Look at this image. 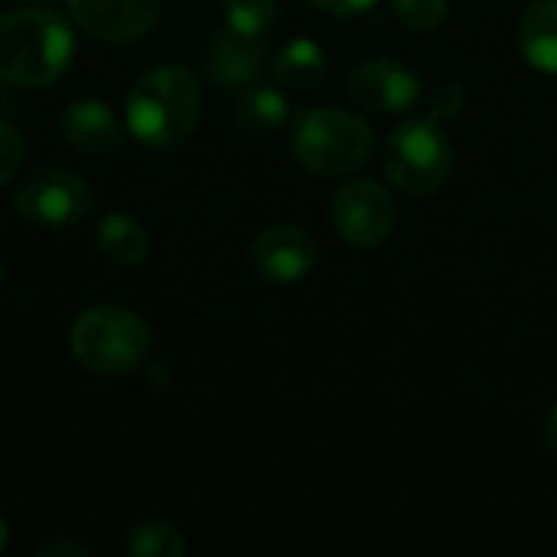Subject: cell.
Wrapping results in <instances>:
<instances>
[{"label": "cell", "mask_w": 557, "mask_h": 557, "mask_svg": "<svg viewBox=\"0 0 557 557\" xmlns=\"http://www.w3.org/2000/svg\"><path fill=\"white\" fill-rule=\"evenodd\" d=\"M75 55L72 23L46 7L0 16V82L13 88H42L65 75Z\"/></svg>", "instance_id": "1"}, {"label": "cell", "mask_w": 557, "mask_h": 557, "mask_svg": "<svg viewBox=\"0 0 557 557\" xmlns=\"http://www.w3.org/2000/svg\"><path fill=\"white\" fill-rule=\"evenodd\" d=\"M127 131L137 144L166 150L183 144L202 111V91L189 69L183 65H157L134 78L127 101Z\"/></svg>", "instance_id": "2"}, {"label": "cell", "mask_w": 557, "mask_h": 557, "mask_svg": "<svg viewBox=\"0 0 557 557\" xmlns=\"http://www.w3.org/2000/svg\"><path fill=\"white\" fill-rule=\"evenodd\" d=\"M150 349L153 339L144 317L117 304L85 310L69 330L72 359L85 372L101 379H121L140 372L150 359Z\"/></svg>", "instance_id": "3"}, {"label": "cell", "mask_w": 557, "mask_h": 557, "mask_svg": "<svg viewBox=\"0 0 557 557\" xmlns=\"http://www.w3.org/2000/svg\"><path fill=\"white\" fill-rule=\"evenodd\" d=\"M375 137L366 117L343 108H310L297 114L290 150L297 163L320 180H343L366 166Z\"/></svg>", "instance_id": "4"}, {"label": "cell", "mask_w": 557, "mask_h": 557, "mask_svg": "<svg viewBox=\"0 0 557 557\" xmlns=\"http://www.w3.org/2000/svg\"><path fill=\"white\" fill-rule=\"evenodd\" d=\"M454 144L444 124L421 117L398 124L382 147V170L388 183L408 196L437 193L454 173Z\"/></svg>", "instance_id": "5"}, {"label": "cell", "mask_w": 557, "mask_h": 557, "mask_svg": "<svg viewBox=\"0 0 557 557\" xmlns=\"http://www.w3.org/2000/svg\"><path fill=\"white\" fill-rule=\"evenodd\" d=\"M330 215L339 238L359 251L385 248L398 228V202L375 180H349L346 186H339Z\"/></svg>", "instance_id": "6"}, {"label": "cell", "mask_w": 557, "mask_h": 557, "mask_svg": "<svg viewBox=\"0 0 557 557\" xmlns=\"http://www.w3.org/2000/svg\"><path fill=\"white\" fill-rule=\"evenodd\" d=\"M16 212L33 225H75L91 212V189L72 170H36L16 193Z\"/></svg>", "instance_id": "7"}, {"label": "cell", "mask_w": 557, "mask_h": 557, "mask_svg": "<svg viewBox=\"0 0 557 557\" xmlns=\"http://www.w3.org/2000/svg\"><path fill=\"white\" fill-rule=\"evenodd\" d=\"M248 258H251V268L258 271V277H264L271 284H297L313 274V268L320 261V245L307 228L277 222L255 235Z\"/></svg>", "instance_id": "8"}, {"label": "cell", "mask_w": 557, "mask_h": 557, "mask_svg": "<svg viewBox=\"0 0 557 557\" xmlns=\"http://www.w3.org/2000/svg\"><path fill=\"white\" fill-rule=\"evenodd\" d=\"M349 95L372 114H398L421 101V78L405 62L366 59L349 72Z\"/></svg>", "instance_id": "9"}, {"label": "cell", "mask_w": 557, "mask_h": 557, "mask_svg": "<svg viewBox=\"0 0 557 557\" xmlns=\"http://www.w3.org/2000/svg\"><path fill=\"white\" fill-rule=\"evenodd\" d=\"M72 20L101 42H134L160 16V0H69Z\"/></svg>", "instance_id": "10"}, {"label": "cell", "mask_w": 557, "mask_h": 557, "mask_svg": "<svg viewBox=\"0 0 557 557\" xmlns=\"http://www.w3.org/2000/svg\"><path fill=\"white\" fill-rule=\"evenodd\" d=\"M206 69L222 88L255 85L268 69V49L258 36H242L235 29H222L212 36L206 52Z\"/></svg>", "instance_id": "11"}, {"label": "cell", "mask_w": 557, "mask_h": 557, "mask_svg": "<svg viewBox=\"0 0 557 557\" xmlns=\"http://www.w3.org/2000/svg\"><path fill=\"white\" fill-rule=\"evenodd\" d=\"M62 134L72 150L88 153V157L114 153L124 144V124L117 121V114L108 104H101L95 98L72 101L62 111Z\"/></svg>", "instance_id": "12"}, {"label": "cell", "mask_w": 557, "mask_h": 557, "mask_svg": "<svg viewBox=\"0 0 557 557\" xmlns=\"http://www.w3.org/2000/svg\"><path fill=\"white\" fill-rule=\"evenodd\" d=\"M232 121H235V127L245 137L261 140V137L277 134L290 121V101H287V95L281 88H271V85L255 82V85H245L235 95Z\"/></svg>", "instance_id": "13"}, {"label": "cell", "mask_w": 557, "mask_h": 557, "mask_svg": "<svg viewBox=\"0 0 557 557\" xmlns=\"http://www.w3.org/2000/svg\"><path fill=\"white\" fill-rule=\"evenodd\" d=\"M519 49L532 69L557 75V0H532L525 7L519 20Z\"/></svg>", "instance_id": "14"}, {"label": "cell", "mask_w": 557, "mask_h": 557, "mask_svg": "<svg viewBox=\"0 0 557 557\" xmlns=\"http://www.w3.org/2000/svg\"><path fill=\"white\" fill-rule=\"evenodd\" d=\"M271 75L290 91H313L326 78V49L317 39H290L271 59Z\"/></svg>", "instance_id": "15"}, {"label": "cell", "mask_w": 557, "mask_h": 557, "mask_svg": "<svg viewBox=\"0 0 557 557\" xmlns=\"http://www.w3.org/2000/svg\"><path fill=\"white\" fill-rule=\"evenodd\" d=\"M95 242H98V251L117 268H137L150 248L147 228L127 212H108L95 228Z\"/></svg>", "instance_id": "16"}, {"label": "cell", "mask_w": 557, "mask_h": 557, "mask_svg": "<svg viewBox=\"0 0 557 557\" xmlns=\"http://www.w3.org/2000/svg\"><path fill=\"white\" fill-rule=\"evenodd\" d=\"M124 552L131 557H183L189 548L176 525H170L163 519H147L127 532Z\"/></svg>", "instance_id": "17"}, {"label": "cell", "mask_w": 557, "mask_h": 557, "mask_svg": "<svg viewBox=\"0 0 557 557\" xmlns=\"http://www.w3.org/2000/svg\"><path fill=\"white\" fill-rule=\"evenodd\" d=\"M228 29L242 36H264L277 20V0H222Z\"/></svg>", "instance_id": "18"}, {"label": "cell", "mask_w": 557, "mask_h": 557, "mask_svg": "<svg viewBox=\"0 0 557 557\" xmlns=\"http://www.w3.org/2000/svg\"><path fill=\"white\" fill-rule=\"evenodd\" d=\"M395 16L414 33H434L450 16V0H392Z\"/></svg>", "instance_id": "19"}, {"label": "cell", "mask_w": 557, "mask_h": 557, "mask_svg": "<svg viewBox=\"0 0 557 557\" xmlns=\"http://www.w3.org/2000/svg\"><path fill=\"white\" fill-rule=\"evenodd\" d=\"M467 108V88L460 82H444L434 88L431 101H428V117L437 121V124H447V121H457Z\"/></svg>", "instance_id": "20"}, {"label": "cell", "mask_w": 557, "mask_h": 557, "mask_svg": "<svg viewBox=\"0 0 557 557\" xmlns=\"http://www.w3.org/2000/svg\"><path fill=\"white\" fill-rule=\"evenodd\" d=\"M23 160H26V147H23L20 131L10 121L0 117V186L10 183L20 173Z\"/></svg>", "instance_id": "21"}, {"label": "cell", "mask_w": 557, "mask_h": 557, "mask_svg": "<svg viewBox=\"0 0 557 557\" xmlns=\"http://www.w3.org/2000/svg\"><path fill=\"white\" fill-rule=\"evenodd\" d=\"M307 3L330 13V16H359V13L372 10L379 0H307Z\"/></svg>", "instance_id": "22"}, {"label": "cell", "mask_w": 557, "mask_h": 557, "mask_svg": "<svg viewBox=\"0 0 557 557\" xmlns=\"http://www.w3.org/2000/svg\"><path fill=\"white\" fill-rule=\"evenodd\" d=\"M85 557L88 548L82 542H72V539H55V542H46L36 548V557Z\"/></svg>", "instance_id": "23"}, {"label": "cell", "mask_w": 557, "mask_h": 557, "mask_svg": "<svg viewBox=\"0 0 557 557\" xmlns=\"http://www.w3.org/2000/svg\"><path fill=\"white\" fill-rule=\"evenodd\" d=\"M545 441H548V450L557 457V401L555 408L548 411V424H545Z\"/></svg>", "instance_id": "24"}, {"label": "cell", "mask_w": 557, "mask_h": 557, "mask_svg": "<svg viewBox=\"0 0 557 557\" xmlns=\"http://www.w3.org/2000/svg\"><path fill=\"white\" fill-rule=\"evenodd\" d=\"M7 542H10V529H7V522L0 519V552L7 548Z\"/></svg>", "instance_id": "25"}, {"label": "cell", "mask_w": 557, "mask_h": 557, "mask_svg": "<svg viewBox=\"0 0 557 557\" xmlns=\"http://www.w3.org/2000/svg\"><path fill=\"white\" fill-rule=\"evenodd\" d=\"M7 104V95H3V88H0V108Z\"/></svg>", "instance_id": "26"}, {"label": "cell", "mask_w": 557, "mask_h": 557, "mask_svg": "<svg viewBox=\"0 0 557 557\" xmlns=\"http://www.w3.org/2000/svg\"><path fill=\"white\" fill-rule=\"evenodd\" d=\"M0 287H3V268H0Z\"/></svg>", "instance_id": "27"}]
</instances>
